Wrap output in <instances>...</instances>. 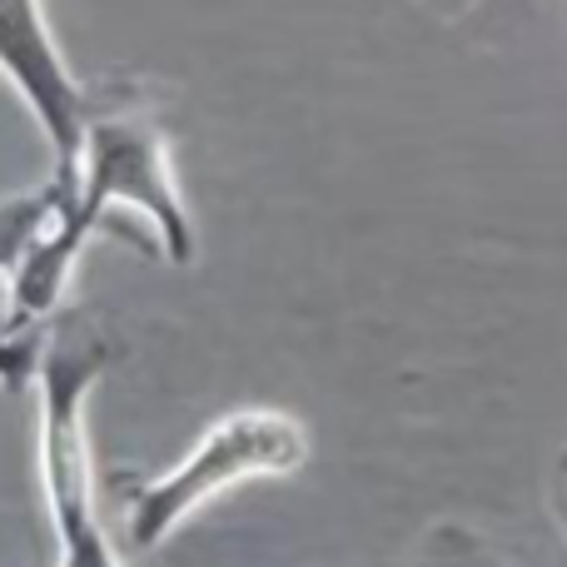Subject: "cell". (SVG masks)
I'll return each mask as SVG.
<instances>
[{"mask_svg":"<svg viewBox=\"0 0 567 567\" xmlns=\"http://www.w3.org/2000/svg\"><path fill=\"white\" fill-rule=\"evenodd\" d=\"M140 215L155 229V245L169 265L195 259V225H189L185 195L175 185L169 140L145 115H100L90 120L80 169L65 205L45 225V235L30 245L20 269L10 275V313L6 333H35V323L60 303L70 269H75L85 239L110 215Z\"/></svg>","mask_w":567,"mask_h":567,"instance_id":"cell-1","label":"cell"},{"mask_svg":"<svg viewBox=\"0 0 567 567\" xmlns=\"http://www.w3.org/2000/svg\"><path fill=\"white\" fill-rule=\"evenodd\" d=\"M110 343L100 329L65 319L40 339L35 359V443L40 488H45L55 567H120V553L100 518L95 453H90V393L110 369Z\"/></svg>","mask_w":567,"mask_h":567,"instance_id":"cell-2","label":"cell"},{"mask_svg":"<svg viewBox=\"0 0 567 567\" xmlns=\"http://www.w3.org/2000/svg\"><path fill=\"white\" fill-rule=\"evenodd\" d=\"M309 458V429L293 413L279 409H235L215 419L185 458L165 473L145 478L130 498L125 528L135 548H159L185 518H195L205 503L225 498L229 488L255 478H284Z\"/></svg>","mask_w":567,"mask_h":567,"instance_id":"cell-3","label":"cell"},{"mask_svg":"<svg viewBox=\"0 0 567 567\" xmlns=\"http://www.w3.org/2000/svg\"><path fill=\"white\" fill-rule=\"evenodd\" d=\"M0 75L10 80V90L20 95V105L30 110V120L40 125L50 155H55L50 179L70 195L95 115H90L85 85L60 55L55 30H50L40 0H0Z\"/></svg>","mask_w":567,"mask_h":567,"instance_id":"cell-4","label":"cell"},{"mask_svg":"<svg viewBox=\"0 0 567 567\" xmlns=\"http://www.w3.org/2000/svg\"><path fill=\"white\" fill-rule=\"evenodd\" d=\"M60 205H65V189H60L55 179L0 199V275L6 279L20 269V259L30 255V245L45 235V225L55 219Z\"/></svg>","mask_w":567,"mask_h":567,"instance_id":"cell-5","label":"cell"}]
</instances>
